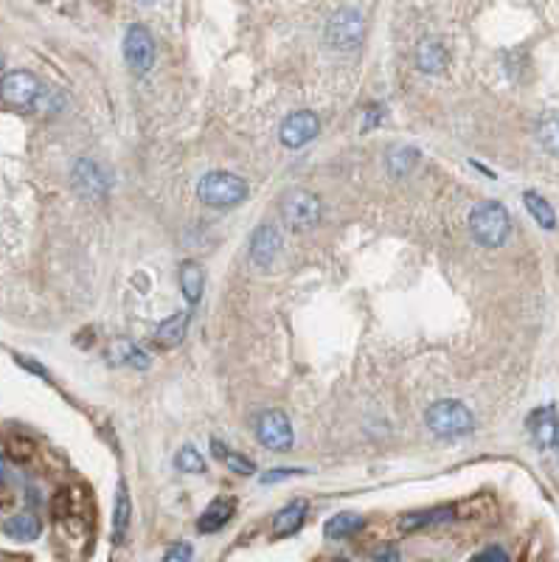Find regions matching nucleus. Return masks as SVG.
Returning a JSON list of instances; mask_svg holds the SVG:
<instances>
[{
	"label": "nucleus",
	"mask_w": 559,
	"mask_h": 562,
	"mask_svg": "<svg viewBox=\"0 0 559 562\" xmlns=\"http://www.w3.org/2000/svg\"><path fill=\"white\" fill-rule=\"evenodd\" d=\"M509 231H512V220H509V211H506L500 202L487 200L472 209L470 234L480 248H500L506 239H509Z\"/></svg>",
	"instance_id": "nucleus-1"
},
{
	"label": "nucleus",
	"mask_w": 559,
	"mask_h": 562,
	"mask_svg": "<svg viewBox=\"0 0 559 562\" xmlns=\"http://www.w3.org/2000/svg\"><path fill=\"white\" fill-rule=\"evenodd\" d=\"M424 422H427V427L433 430L439 439H461V436H470L472 427H475L472 411L459 399L433 402L427 407Z\"/></svg>",
	"instance_id": "nucleus-2"
},
{
	"label": "nucleus",
	"mask_w": 559,
	"mask_h": 562,
	"mask_svg": "<svg viewBox=\"0 0 559 562\" xmlns=\"http://www.w3.org/2000/svg\"><path fill=\"white\" fill-rule=\"evenodd\" d=\"M200 200L211 209H231L247 197V183L231 172H209L197 186Z\"/></svg>",
	"instance_id": "nucleus-3"
},
{
	"label": "nucleus",
	"mask_w": 559,
	"mask_h": 562,
	"mask_svg": "<svg viewBox=\"0 0 559 562\" xmlns=\"http://www.w3.org/2000/svg\"><path fill=\"white\" fill-rule=\"evenodd\" d=\"M321 214H323V206L318 194L307 192V189H290L284 197H282V217L287 222L290 231H312V228L321 222Z\"/></svg>",
	"instance_id": "nucleus-4"
},
{
	"label": "nucleus",
	"mask_w": 559,
	"mask_h": 562,
	"mask_svg": "<svg viewBox=\"0 0 559 562\" xmlns=\"http://www.w3.org/2000/svg\"><path fill=\"white\" fill-rule=\"evenodd\" d=\"M366 37V20L358 9H338L326 20L323 40L335 51H351L358 48Z\"/></svg>",
	"instance_id": "nucleus-5"
},
{
	"label": "nucleus",
	"mask_w": 559,
	"mask_h": 562,
	"mask_svg": "<svg viewBox=\"0 0 559 562\" xmlns=\"http://www.w3.org/2000/svg\"><path fill=\"white\" fill-rule=\"evenodd\" d=\"M124 60L135 76H146L155 65V40L141 23H133L124 34Z\"/></svg>",
	"instance_id": "nucleus-6"
},
{
	"label": "nucleus",
	"mask_w": 559,
	"mask_h": 562,
	"mask_svg": "<svg viewBox=\"0 0 559 562\" xmlns=\"http://www.w3.org/2000/svg\"><path fill=\"white\" fill-rule=\"evenodd\" d=\"M42 96V85L37 82V76L29 70H12L4 76V85H0V98L6 105L17 108V110H29L34 108Z\"/></svg>",
	"instance_id": "nucleus-7"
},
{
	"label": "nucleus",
	"mask_w": 559,
	"mask_h": 562,
	"mask_svg": "<svg viewBox=\"0 0 559 562\" xmlns=\"http://www.w3.org/2000/svg\"><path fill=\"white\" fill-rule=\"evenodd\" d=\"M256 439L267 447V450H275V453H284L293 447L295 442V433H293V422L284 411H265L259 417V425H256Z\"/></svg>",
	"instance_id": "nucleus-8"
},
{
	"label": "nucleus",
	"mask_w": 559,
	"mask_h": 562,
	"mask_svg": "<svg viewBox=\"0 0 559 562\" xmlns=\"http://www.w3.org/2000/svg\"><path fill=\"white\" fill-rule=\"evenodd\" d=\"M321 133V118L310 110H295L282 121V130H278V141L287 149H301L310 141H315Z\"/></svg>",
	"instance_id": "nucleus-9"
},
{
	"label": "nucleus",
	"mask_w": 559,
	"mask_h": 562,
	"mask_svg": "<svg viewBox=\"0 0 559 562\" xmlns=\"http://www.w3.org/2000/svg\"><path fill=\"white\" fill-rule=\"evenodd\" d=\"M70 183H73L76 192H79L82 197H88V200H98V197L107 194V174H105V169H101L90 158H82V161L73 164Z\"/></svg>",
	"instance_id": "nucleus-10"
},
{
	"label": "nucleus",
	"mask_w": 559,
	"mask_h": 562,
	"mask_svg": "<svg viewBox=\"0 0 559 562\" xmlns=\"http://www.w3.org/2000/svg\"><path fill=\"white\" fill-rule=\"evenodd\" d=\"M282 245L284 239L275 225H259L250 239V262L259 270H270L273 262L278 259V253H282Z\"/></svg>",
	"instance_id": "nucleus-11"
},
{
	"label": "nucleus",
	"mask_w": 559,
	"mask_h": 562,
	"mask_svg": "<svg viewBox=\"0 0 559 562\" xmlns=\"http://www.w3.org/2000/svg\"><path fill=\"white\" fill-rule=\"evenodd\" d=\"M528 430L540 450H559V417L554 407H537L528 417Z\"/></svg>",
	"instance_id": "nucleus-12"
},
{
	"label": "nucleus",
	"mask_w": 559,
	"mask_h": 562,
	"mask_svg": "<svg viewBox=\"0 0 559 562\" xmlns=\"http://www.w3.org/2000/svg\"><path fill=\"white\" fill-rule=\"evenodd\" d=\"M105 361L110 363V366H133V369H138V371H146L149 369V354L144 351V349H138L133 341H124V338H116V341H110L107 343V349H105Z\"/></svg>",
	"instance_id": "nucleus-13"
},
{
	"label": "nucleus",
	"mask_w": 559,
	"mask_h": 562,
	"mask_svg": "<svg viewBox=\"0 0 559 562\" xmlns=\"http://www.w3.org/2000/svg\"><path fill=\"white\" fill-rule=\"evenodd\" d=\"M234 512H237V498H231V495L214 498V501L206 506V512L200 515V520H197V529H200L202 534L219 531V529H222L228 520L234 518Z\"/></svg>",
	"instance_id": "nucleus-14"
},
{
	"label": "nucleus",
	"mask_w": 559,
	"mask_h": 562,
	"mask_svg": "<svg viewBox=\"0 0 559 562\" xmlns=\"http://www.w3.org/2000/svg\"><path fill=\"white\" fill-rule=\"evenodd\" d=\"M452 518H455V509H452V506H436V509H422V512L402 515L396 526H399L402 534H411V531H419V529H427V526H436V523H450Z\"/></svg>",
	"instance_id": "nucleus-15"
},
{
	"label": "nucleus",
	"mask_w": 559,
	"mask_h": 562,
	"mask_svg": "<svg viewBox=\"0 0 559 562\" xmlns=\"http://www.w3.org/2000/svg\"><path fill=\"white\" fill-rule=\"evenodd\" d=\"M416 65L430 73V76H436L442 73L447 65H450V54H447V48L442 40H433V37H427L419 42V51H416Z\"/></svg>",
	"instance_id": "nucleus-16"
},
{
	"label": "nucleus",
	"mask_w": 559,
	"mask_h": 562,
	"mask_svg": "<svg viewBox=\"0 0 559 562\" xmlns=\"http://www.w3.org/2000/svg\"><path fill=\"white\" fill-rule=\"evenodd\" d=\"M307 520V501H293L273 518V538H290Z\"/></svg>",
	"instance_id": "nucleus-17"
},
{
	"label": "nucleus",
	"mask_w": 559,
	"mask_h": 562,
	"mask_svg": "<svg viewBox=\"0 0 559 562\" xmlns=\"http://www.w3.org/2000/svg\"><path fill=\"white\" fill-rule=\"evenodd\" d=\"M177 273H181V290H183L186 301H189L191 306H197L200 298H202V290H206V270H202L200 262L186 259Z\"/></svg>",
	"instance_id": "nucleus-18"
},
{
	"label": "nucleus",
	"mask_w": 559,
	"mask_h": 562,
	"mask_svg": "<svg viewBox=\"0 0 559 562\" xmlns=\"http://www.w3.org/2000/svg\"><path fill=\"white\" fill-rule=\"evenodd\" d=\"M186 332H189V313H174V315H169L166 321L158 323L155 341L163 349H172V346H181L186 341Z\"/></svg>",
	"instance_id": "nucleus-19"
},
{
	"label": "nucleus",
	"mask_w": 559,
	"mask_h": 562,
	"mask_svg": "<svg viewBox=\"0 0 559 562\" xmlns=\"http://www.w3.org/2000/svg\"><path fill=\"white\" fill-rule=\"evenodd\" d=\"M4 531L9 534L12 540L32 543V540H37V538H40L42 526H40V520H37L34 515H29V512H20V515H12V518L4 523Z\"/></svg>",
	"instance_id": "nucleus-20"
},
{
	"label": "nucleus",
	"mask_w": 559,
	"mask_h": 562,
	"mask_svg": "<svg viewBox=\"0 0 559 562\" xmlns=\"http://www.w3.org/2000/svg\"><path fill=\"white\" fill-rule=\"evenodd\" d=\"M523 202H526L528 214L540 222V228H545V231H554V228H556V214H554L551 202H548L543 194H537V192H526V194H523Z\"/></svg>",
	"instance_id": "nucleus-21"
},
{
	"label": "nucleus",
	"mask_w": 559,
	"mask_h": 562,
	"mask_svg": "<svg viewBox=\"0 0 559 562\" xmlns=\"http://www.w3.org/2000/svg\"><path fill=\"white\" fill-rule=\"evenodd\" d=\"M211 453L219 458V462L231 470V473H237V475H253L256 473V464L250 462V458H245V455H239V453H234V450H228L219 439H211Z\"/></svg>",
	"instance_id": "nucleus-22"
},
{
	"label": "nucleus",
	"mask_w": 559,
	"mask_h": 562,
	"mask_svg": "<svg viewBox=\"0 0 559 562\" xmlns=\"http://www.w3.org/2000/svg\"><path fill=\"white\" fill-rule=\"evenodd\" d=\"M537 138L543 144L545 152L559 158V110H551V113H543L540 121H537Z\"/></svg>",
	"instance_id": "nucleus-23"
},
{
	"label": "nucleus",
	"mask_w": 559,
	"mask_h": 562,
	"mask_svg": "<svg viewBox=\"0 0 559 562\" xmlns=\"http://www.w3.org/2000/svg\"><path fill=\"white\" fill-rule=\"evenodd\" d=\"M360 529H363V518L358 512H340V515H335L332 520L326 523V538L346 540V538H351L354 531H360Z\"/></svg>",
	"instance_id": "nucleus-24"
},
{
	"label": "nucleus",
	"mask_w": 559,
	"mask_h": 562,
	"mask_svg": "<svg viewBox=\"0 0 559 562\" xmlns=\"http://www.w3.org/2000/svg\"><path fill=\"white\" fill-rule=\"evenodd\" d=\"M386 164H388V172L394 177H405L408 172H414V166L419 164V152L414 146H396V149L388 152Z\"/></svg>",
	"instance_id": "nucleus-25"
},
{
	"label": "nucleus",
	"mask_w": 559,
	"mask_h": 562,
	"mask_svg": "<svg viewBox=\"0 0 559 562\" xmlns=\"http://www.w3.org/2000/svg\"><path fill=\"white\" fill-rule=\"evenodd\" d=\"M126 526H130V492L121 483L116 492V512H113V543H121Z\"/></svg>",
	"instance_id": "nucleus-26"
},
{
	"label": "nucleus",
	"mask_w": 559,
	"mask_h": 562,
	"mask_svg": "<svg viewBox=\"0 0 559 562\" xmlns=\"http://www.w3.org/2000/svg\"><path fill=\"white\" fill-rule=\"evenodd\" d=\"M174 464H177V470H181V473H206V458H202L200 450L191 447V445L177 450Z\"/></svg>",
	"instance_id": "nucleus-27"
},
{
	"label": "nucleus",
	"mask_w": 559,
	"mask_h": 562,
	"mask_svg": "<svg viewBox=\"0 0 559 562\" xmlns=\"http://www.w3.org/2000/svg\"><path fill=\"white\" fill-rule=\"evenodd\" d=\"M34 450H37L34 442L29 436H20V433H14V436H9V442H6V455L14 458V462H29Z\"/></svg>",
	"instance_id": "nucleus-28"
},
{
	"label": "nucleus",
	"mask_w": 559,
	"mask_h": 562,
	"mask_svg": "<svg viewBox=\"0 0 559 562\" xmlns=\"http://www.w3.org/2000/svg\"><path fill=\"white\" fill-rule=\"evenodd\" d=\"M191 554H194V548L189 546V543H174L166 554H163V559L161 562H191Z\"/></svg>",
	"instance_id": "nucleus-29"
},
{
	"label": "nucleus",
	"mask_w": 559,
	"mask_h": 562,
	"mask_svg": "<svg viewBox=\"0 0 559 562\" xmlns=\"http://www.w3.org/2000/svg\"><path fill=\"white\" fill-rule=\"evenodd\" d=\"M470 562H509V554H506L500 546H492V548H487V551L475 554Z\"/></svg>",
	"instance_id": "nucleus-30"
},
{
	"label": "nucleus",
	"mask_w": 559,
	"mask_h": 562,
	"mask_svg": "<svg viewBox=\"0 0 559 562\" xmlns=\"http://www.w3.org/2000/svg\"><path fill=\"white\" fill-rule=\"evenodd\" d=\"M371 562H399V548L396 546H383L374 554Z\"/></svg>",
	"instance_id": "nucleus-31"
},
{
	"label": "nucleus",
	"mask_w": 559,
	"mask_h": 562,
	"mask_svg": "<svg viewBox=\"0 0 559 562\" xmlns=\"http://www.w3.org/2000/svg\"><path fill=\"white\" fill-rule=\"evenodd\" d=\"M303 470H270L267 475H262V483H273V481H282V478H290V475H301Z\"/></svg>",
	"instance_id": "nucleus-32"
},
{
	"label": "nucleus",
	"mask_w": 559,
	"mask_h": 562,
	"mask_svg": "<svg viewBox=\"0 0 559 562\" xmlns=\"http://www.w3.org/2000/svg\"><path fill=\"white\" fill-rule=\"evenodd\" d=\"M371 124H374V126L379 124V108H377V110H368V113H366V124H363V130H368Z\"/></svg>",
	"instance_id": "nucleus-33"
},
{
	"label": "nucleus",
	"mask_w": 559,
	"mask_h": 562,
	"mask_svg": "<svg viewBox=\"0 0 559 562\" xmlns=\"http://www.w3.org/2000/svg\"><path fill=\"white\" fill-rule=\"evenodd\" d=\"M4 478H6V458L0 455V483H4Z\"/></svg>",
	"instance_id": "nucleus-34"
},
{
	"label": "nucleus",
	"mask_w": 559,
	"mask_h": 562,
	"mask_svg": "<svg viewBox=\"0 0 559 562\" xmlns=\"http://www.w3.org/2000/svg\"><path fill=\"white\" fill-rule=\"evenodd\" d=\"M4 76H6L4 73V57H0V85H4Z\"/></svg>",
	"instance_id": "nucleus-35"
},
{
	"label": "nucleus",
	"mask_w": 559,
	"mask_h": 562,
	"mask_svg": "<svg viewBox=\"0 0 559 562\" xmlns=\"http://www.w3.org/2000/svg\"><path fill=\"white\" fill-rule=\"evenodd\" d=\"M335 562H346V559H335Z\"/></svg>",
	"instance_id": "nucleus-36"
},
{
	"label": "nucleus",
	"mask_w": 559,
	"mask_h": 562,
	"mask_svg": "<svg viewBox=\"0 0 559 562\" xmlns=\"http://www.w3.org/2000/svg\"><path fill=\"white\" fill-rule=\"evenodd\" d=\"M144 4H152V0H144Z\"/></svg>",
	"instance_id": "nucleus-37"
}]
</instances>
